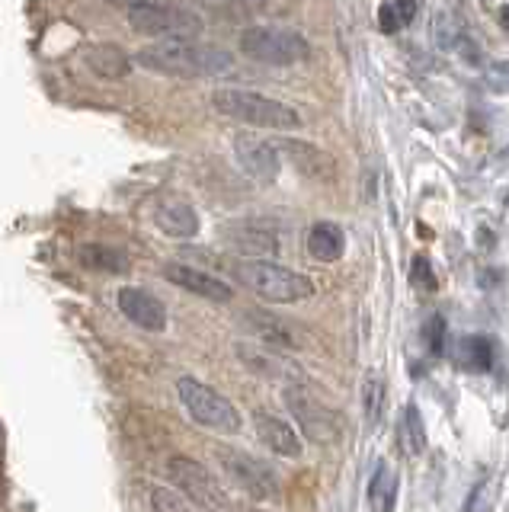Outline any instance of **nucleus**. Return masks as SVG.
I'll return each instance as SVG.
<instances>
[{
	"instance_id": "nucleus-1",
	"label": "nucleus",
	"mask_w": 509,
	"mask_h": 512,
	"mask_svg": "<svg viewBox=\"0 0 509 512\" xmlns=\"http://www.w3.org/2000/svg\"><path fill=\"white\" fill-rule=\"evenodd\" d=\"M135 64L167 77H215L231 68V55L218 45H202L196 39H164L135 52Z\"/></svg>"
},
{
	"instance_id": "nucleus-2",
	"label": "nucleus",
	"mask_w": 509,
	"mask_h": 512,
	"mask_svg": "<svg viewBox=\"0 0 509 512\" xmlns=\"http://www.w3.org/2000/svg\"><path fill=\"white\" fill-rule=\"evenodd\" d=\"M212 106L221 116L237 119L244 125L273 128V132H295V128H301V116L289 103H279L273 96H263L257 90L221 87L212 93Z\"/></svg>"
},
{
	"instance_id": "nucleus-3",
	"label": "nucleus",
	"mask_w": 509,
	"mask_h": 512,
	"mask_svg": "<svg viewBox=\"0 0 509 512\" xmlns=\"http://www.w3.org/2000/svg\"><path fill=\"white\" fill-rule=\"evenodd\" d=\"M234 279L247 285L253 295H260L263 301H273V304H295L314 295V282L308 276H301L295 269H285L279 263H269V260L237 263Z\"/></svg>"
},
{
	"instance_id": "nucleus-4",
	"label": "nucleus",
	"mask_w": 509,
	"mask_h": 512,
	"mask_svg": "<svg viewBox=\"0 0 509 512\" xmlns=\"http://www.w3.org/2000/svg\"><path fill=\"white\" fill-rule=\"evenodd\" d=\"M129 26L141 36H151L157 42L164 39H199L202 36V16L189 7L161 4V0H138L129 7Z\"/></svg>"
},
{
	"instance_id": "nucleus-5",
	"label": "nucleus",
	"mask_w": 509,
	"mask_h": 512,
	"mask_svg": "<svg viewBox=\"0 0 509 512\" xmlns=\"http://www.w3.org/2000/svg\"><path fill=\"white\" fill-rule=\"evenodd\" d=\"M241 52L269 68H289V64L308 61L311 45L305 36L285 26H247L241 32Z\"/></svg>"
},
{
	"instance_id": "nucleus-6",
	"label": "nucleus",
	"mask_w": 509,
	"mask_h": 512,
	"mask_svg": "<svg viewBox=\"0 0 509 512\" xmlns=\"http://www.w3.org/2000/svg\"><path fill=\"white\" fill-rule=\"evenodd\" d=\"M177 391L183 407L189 410V416L212 432H221V436H234L241 432V413L231 404L225 394H218L209 384H202L196 378H180L177 381Z\"/></svg>"
},
{
	"instance_id": "nucleus-7",
	"label": "nucleus",
	"mask_w": 509,
	"mask_h": 512,
	"mask_svg": "<svg viewBox=\"0 0 509 512\" xmlns=\"http://www.w3.org/2000/svg\"><path fill=\"white\" fill-rule=\"evenodd\" d=\"M282 400L289 413L295 416V423L301 429V436L314 445H333L340 439V416L333 413L321 397H314L308 388H301V384H285L282 391Z\"/></svg>"
},
{
	"instance_id": "nucleus-8",
	"label": "nucleus",
	"mask_w": 509,
	"mask_h": 512,
	"mask_svg": "<svg viewBox=\"0 0 509 512\" xmlns=\"http://www.w3.org/2000/svg\"><path fill=\"white\" fill-rule=\"evenodd\" d=\"M167 477L173 480V487H177L189 503H196L209 512L228 509V493L221 490L218 477L205 468L202 461L186 458V455H173V458H167Z\"/></svg>"
},
{
	"instance_id": "nucleus-9",
	"label": "nucleus",
	"mask_w": 509,
	"mask_h": 512,
	"mask_svg": "<svg viewBox=\"0 0 509 512\" xmlns=\"http://www.w3.org/2000/svg\"><path fill=\"white\" fill-rule=\"evenodd\" d=\"M218 461H221V468H225V474L237 484V490H244L247 496L263 503L279 500V493H282L279 477L273 474V468H269L266 461L253 458L247 452H237V448H228V445L218 448Z\"/></svg>"
},
{
	"instance_id": "nucleus-10",
	"label": "nucleus",
	"mask_w": 509,
	"mask_h": 512,
	"mask_svg": "<svg viewBox=\"0 0 509 512\" xmlns=\"http://www.w3.org/2000/svg\"><path fill=\"white\" fill-rule=\"evenodd\" d=\"M234 157L253 180L269 186L276 183V176L282 170V160H279V148L273 141L257 138V135H237L234 138Z\"/></svg>"
},
{
	"instance_id": "nucleus-11",
	"label": "nucleus",
	"mask_w": 509,
	"mask_h": 512,
	"mask_svg": "<svg viewBox=\"0 0 509 512\" xmlns=\"http://www.w3.org/2000/svg\"><path fill=\"white\" fill-rule=\"evenodd\" d=\"M119 311L132 320L135 327L148 330V333H161L167 327V308L164 301L151 295L148 288H138V285H125L119 288Z\"/></svg>"
},
{
	"instance_id": "nucleus-12",
	"label": "nucleus",
	"mask_w": 509,
	"mask_h": 512,
	"mask_svg": "<svg viewBox=\"0 0 509 512\" xmlns=\"http://www.w3.org/2000/svg\"><path fill=\"white\" fill-rule=\"evenodd\" d=\"M225 240H228L231 250H237L241 256H250V260H269V256L279 253L276 231L263 228V224H257V221H234V224H228Z\"/></svg>"
},
{
	"instance_id": "nucleus-13",
	"label": "nucleus",
	"mask_w": 509,
	"mask_h": 512,
	"mask_svg": "<svg viewBox=\"0 0 509 512\" xmlns=\"http://www.w3.org/2000/svg\"><path fill=\"white\" fill-rule=\"evenodd\" d=\"M164 279L173 282L177 288H186V292H193L199 298H209V301H218L225 304L234 298V288L228 282H221L212 272H202L196 266H186V263H167L164 266Z\"/></svg>"
},
{
	"instance_id": "nucleus-14",
	"label": "nucleus",
	"mask_w": 509,
	"mask_h": 512,
	"mask_svg": "<svg viewBox=\"0 0 509 512\" xmlns=\"http://www.w3.org/2000/svg\"><path fill=\"white\" fill-rule=\"evenodd\" d=\"M253 426H257V436L269 452H276L282 458H301V439L285 420H279V416L266 413V410H257Z\"/></svg>"
},
{
	"instance_id": "nucleus-15",
	"label": "nucleus",
	"mask_w": 509,
	"mask_h": 512,
	"mask_svg": "<svg viewBox=\"0 0 509 512\" xmlns=\"http://www.w3.org/2000/svg\"><path fill=\"white\" fill-rule=\"evenodd\" d=\"M279 151H285L292 157V164L308 176V180H317V183H330L333 176H337V167H333L330 154H324L321 148H314L308 141H282L276 144Z\"/></svg>"
},
{
	"instance_id": "nucleus-16",
	"label": "nucleus",
	"mask_w": 509,
	"mask_h": 512,
	"mask_svg": "<svg viewBox=\"0 0 509 512\" xmlns=\"http://www.w3.org/2000/svg\"><path fill=\"white\" fill-rule=\"evenodd\" d=\"M157 228H161L167 237H177V240H186V237H196L199 234V215L196 208L183 202V199H167L157 205Z\"/></svg>"
},
{
	"instance_id": "nucleus-17",
	"label": "nucleus",
	"mask_w": 509,
	"mask_h": 512,
	"mask_svg": "<svg viewBox=\"0 0 509 512\" xmlns=\"http://www.w3.org/2000/svg\"><path fill=\"white\" fill-rule=\"evenodd\" d=\"M247 324L253 330V336L263 343V346H276V349H295L301 340L298 333L285 324V320L266 314V311H247Z\"/></svg>"
},
{
	"instance_id": "nucleus-18",
	"label": "nucleus",
	"mask_w": 509,
	"mask_h": 512,
	"mask_svg": "<svg viewBox=\"0 0 509 512\" xmlns=\"http://www.w3.org/2000/svg\"><path fill=\"white\" fill-rule=\"evenodd\" d=\"M346 250V237L343 228L333 221H317L308 231V253L317 263H337Z\"/></svg>"
},
{
	"instance_id": "nucleus-19",
	"label": "nucleus",
	"mask_w": 509,
	"mask_h": 512,
	"mask_svg": "<svg viewBox=\"0 0 509 512\" xmlns=\"http://www.w3.org/2000/svg\"><path fill=\"white\" fill-rule=\"evenodd\" d=\"M87 68L103 80H122L132 71V58L125 55L119 45L100 42V45L87 48Z\"/></svg>"
},
{
	"instance_id": "nucleus-20",
	"label": "nucleus",
	"mask_w": 509,
	"mask_h": 512,
	"mask_svg": "<svg viewBox=\"0 0 509 512\" xmlns=\"http://www.w3.org/2000/svg\"><path fill=\"white\" fill-rule=\"evenodd\" d=\"M449 349H452V359L461 368H468V372H490V365H493L490 336H458Z\"/></svg>"
},
{
	"instance_id": "nucleus-21",
	"label": "nucleus",
	"mask_w": 509,
	"mask_h": 512,
	"mask_svg": "<svg viewBox=\"0 0 509 512\" xmlns=\"http://www.w3.org/2000/svg\"><path fill=\"white\" fill-rule=\"evenodd\" d=\"M397 445H401V452L410 455V458H417V455L426 452V426H423L420 410L413 404L404 407L401 423H397Z\"/></svg>"
},
{
	"instance_id": "nucleus-22",
	"label": "nucleus",
	"mask_w": 509,
	"mask_h": 512,
	"mask_svg": "<svg viewBox=\"0 0 509 512\" xmlns=\"http://www.w3.org/2000/svg\"><path fill=\"white\" fill-rule=\"evenodd\" d=\"M394 503H397V471L388 461H381L369 484V506L372 512H394Z\"/></svg>"
},
{
	"instance_id": "nucleus-23",
	"label": "nucleus",
	"mask_w": 509,
	"mask_h": 512,
	"mask_svg": "<svg viewBox=\"0 0 509 512\" xmlns=\"http://www.w3.org/2000/svg\"><path fill=\"white\" fill-rule=\"evenodd\" d=\"M237 356L244 359V365L250 368V372H257V375H266V378H295V368L273 356V352H266V349H257V346H237Z\"/></svg>"
},
{
	"instance_id": "nucleus-24",
	"label": "nucleus",
	"mask_w": 509,
	"mask_h": 512,
	"mask_svg": "<svg viewBox=\"0 0 509 512\" xmlns=\"http://www.w3.org/2000/svg\"><path fill=\"white\" fill-rule=\"evenodd\" d=\"M388 404V381L381 372H369L362 381V410H365V423L378 426L381 416H385Z\"/></svg>"
},
{
	"instance_id": "nucleus-25",
	"label": "nucleus",
	"mask_w": 509,
	"mask_h": 512,
	"mask_svg": "<svg viewBox=\"0 0 509 512\" xmlns=\"http://www.w3.org/2000/svg\"><path fill=\"white\" fill-rule=\"evenodd\" d=\"M77 260L87 269H100V272H125L129 269V256L116 247H106V244H87L77 250Z\"/></svg>"
},
{
	"instance_id": "nucleus-26",
	"label": "nucleus",
	"mask_w": 509,
	"mask_h": 512,
	"mask_svg": "<svg viewBox=\"0 0 509 512\" xmlns=\"http://www.w3.org/2000/svg\"><path fill=\"white\" fill-rule=\"evenodd\" d=\"M413 16H417V4H413V0H388V4L378 10V26L381 32H397V29H404Z\"/></svg>"
},
{
	"instance_id": "nucleus-27",
	"label": "nucleus",
	"mask_w": 509,
	"mask_h": 512,
	"mask_svg": "<svg viewBox=\"0 0 509 512\" xmlns=\"http://www.w3.org/2000/svg\"><path fill=\"white\" fill-rule=\"evenodd\" d=\"M436 39H439L442 48H449V52H458V45L465 42L468 36H465V26H461L458 16L442 13L439 20H436Z\"/></svg>"
},
{
	"instance_id": "nucleus-28",
	"label": "nucleus",
	"mask_w": 509,
	"mask_h": 512,
	"mask_svg": "<svg viewBox=\"0 0 509 512\" xmlns=\"http://www.w3.org/2000/svg\"><path fill=\"white\" fill-rule=\"evenodd\" d=\"M445 340H449V327H445V317L442 314L426 317V324H423V343H426V349L433 352V356H442V352H445Z\"/></svg>"
},
{
	"instance_id": "nucleus-29",
	"label": "nucleus",
	"mask_w": 509,
	"mask_h": 512,
	"mask_svg": "<svg viewBox=\"0 0 509 512\" xmlns=\"http://www.w3.org/2000/svg\"><path fill=\"white\" fill-rule=\"evenodd\" d=\"M151 509L154 512H189L186 503H183V496L180 493H170L164 487H154L151 490Z\"/></svg>"
},
{
	"instance_id": "nucleus-30",
	"label": "nucleus",
	"mask_w": 509,
	"mask_h": 512,
	"mask_svg": "<svg viewBox=\"0 0 509 512\" xmlns=\"http://www.w3.org/2000/svg\"><path fill=\"white\" fill-rule=\"evenodd\" d=\"M410 282L420 288V292H436V276H433V266H429L426 256H417L413 260V269H410Z\"/></svg>"
},
{
	"instance_id": "nucleus-31",
	"label": "nucleus",
	"mask_w": 509,
	"mask_h": 512,
	"mask_svg": "<svg viewBox=\"0 0 509 512\" xmlns=\"http://www.w3.org/2000/svg\"><path fill=\"white\" fill-rule=\"evenodd\" d=\"M487 77V84L493 90H509V61H497V64H490V68L484 71Z\"/></svg>"
},
{
	"instance_id": "nucleus-32",
	"label": "nucleus",
	"mask_w": 509,
	"mask_h": 512,
	"mask_svg": "<svg viewBox=\"0 0 509 512\" xmlns=\"http://www.w3.org/2000/svg\"><path fill=\"white\" fill-rule=\"evenodd\" d=\"M500 20H506V29H509V7H503V10H500Z\"/></svg>"
},
{
	"instance_id": "nucleus-33",
	"label": "nucleus",
	"mask_w": 509,
	"mask_h": 512,
	"mask_svg": "<svg viewBox=\"0 0 509 512\" xmlns=\"http://www.w3.org/2000/svg\"><path fill=\"white\" fill-rule=\"evenodd\" d=\"M241 512H260V509H241Z\"/></svg>"
}]
</instances>
